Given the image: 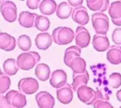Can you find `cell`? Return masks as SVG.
I'll return each mask as SVG.
<instances>
[{"mask_svg": "<svg viewBox=\"0 0 121 108\" xmlns=\"http://www.w3.org/2000/svg\"><path fill=\"white\" fill-rule=\"evenodd\" d=\"M40 58L37 52H27L20 54L17 56L16 62L19 69L28 71L32 69L39 62Z\"/></svg>", "mask_w": 121, "mask_h": 108, "instance_id": "obj_1", "label": "cell"}, {"mask_svg": "<svg viewBox=\"0 0 121 108\" xmlns=\"http://www.w3.org/2000/svg\"><path fill=\"white\" fill-rule=\"evenodd\" d=\"M52 40L58 45H67L73 42L74 38L73 30L67 27H58L52 31Z\"/></svg>", "mask_w": 121, "mask_h": 108, "instance_id": "obj_2", "label": "cell"}, {"mask_svg": "<svg viewBox=\"0 0 121 108\" xmlns=\"http://www.w3.org/2000/svg\"><path fill=\"white\" fill-rule=\"evenodd\" d=\"M91 22L96 34L106 35L109 27V18L107 15L102 12H96L92 15Z\"/></svg>", "mask_w": 121, "mask_h": 108, "instance_id": "obj_3", "label": "cell"}, {"mask_svg": "<svg viewBox=\"0 0 121 108\" xmlns=\"http://www.w3.org/2000/svg\"><path fill=\"white\" fill-rule=\"evenodd\" d=\"M0 11L3 17L9 23L14 22L17 18V7L11 1H4L0 5Z\"/></svg>", "mask_w": 121, "mask_h": 108, "instance_id": "obj_4", "label": "cell"}, {"mask_svg": "<svg viewBox=\"0 0 121 108\" xmlns=\"http://www.w3.org/2000/svg\"><path fill=\"white\" fill-rule=\"evenodd\" d=\"M17 87L20 93L25 95H32L39 89V84L36 79L30 77L23 78L20 80Z\"/></svg>", "mask_w": 121, "mask_h": 108, "instance_id": "obj_5", "label": "cell"}, {"mask_svg": "<svg viewBox=\"0 0 121 108\" xmlns=\"http://www.w3.org/2000/svg\"><path fill=\"white\" fill-rule=\"evenodd\" d=\"M9 103L15 108H23L27 105V99L24 94L16 90L9 91L5 95Z\"/></svg>", "mask_w": 121, "mask_h": 108, "instance_id": "obj_6", "label": "cell"}, {"mask_svg": "<svg viewBox=\"0 0 121 108\" xmlns=\"http://www.w3.org/2000/svg\"><path fill=\"white\" fill-rule=\"evenodd\" d=\"M79 100L86 105H93L95 102V91L87 86L80 87L77 91Z\"/></svg>", "mask_w": 121, "mask_h": 108, "instance_id": "obj_7", "label": "cell"}, {"mask_svg": "<svg viewBox=\"0 0 121 108\" xmlns=\"http://www.w3.org/2000/svg\"><path fill=\"white\" fill-rule=\"evenodd\" d=\"M76 44L79 48H86L89 45L91 36L89 31L82 26H78L74 34Z\"/></svg>", "mask_w": 121, "mask_h": 108, "instance_id": "obj_8", "label": "cell"}, {"mask_svg": "<svg viewBox=\"0 0 121 108\" xmlns=\"http://www.w3.org/2000/svg\"><path fill=\"white\" fill-rule=\"evenodd\" d=\"M56 97L60 102L63 104L71 103L73 98V92L71 86L66 83L60 88L57 89Z\"/></svg>", "mask_w": 121, "mask_h": 108, "instance_id": "obj_9", "label": "cell"}, {"mask_svg": "<svg viewBox=\"0 0 121 108\" xmlns=\"http://www.w3.org/2000/svg\"><path fill=\"white\" fill-rule=\"evenodd\" d=\"M36 101L40 108H53L55 105L54 97L47 91H41L36 95Z\"/></svg>", "mask_w": 121, "mask_h": 108, "instance_id": "obj_10", "label": "cell"}, {"mask_svg": "<svg viewBox=\"0 0 121 108\" xmlns=\"http://www.w3.org/2000/svg\"><path fill=\"white\" fill-rule=\"evenodd\" d=\"M67 73L62 69H57L52 72L49 83L56 89H59L67 83Z\"/></svg>", "mask_w": 121, "mask_h": 108, "instance_id": "obj_11", "label": "cell"}, {"mask_svg": "<svg viewBox=\"0 0 121 108\" xmlns=\"http://www.w3.org/2000/svg\"><path fill=\"white\" fill-rule=\"evenodd\" d=\"M72 18L74 22L80 25H86L88 23L89 17L86 8L84 6H80L74 8L72 12Z\"/></svg>", "mask_w": 121, "mask_h": 108, "instance_id": "obj_12", "label": "cell"}, {"mask_svg": "<svg viewBox=\"0 0 121 108\" xmlns=\"http://www.w3.org/2000/svg\"><path fill=\"white\" fill-rule=\"evenodd\" d=\"M16 45L14 37L6 32H0V49L5 51H12Z\"/></svg>", "mask_w": 121, "mask_h": 108, "instance_id": "obj_13", "label": "cell"}, {"mask_svg": "<svg viewBox=\"0 0 121 108\" xmlns=\"http://www.w3.org/2000/svg\"><path fill=\"white\" fill-rule=\"evenodd\" d=\"M94 49L98 52H104L109 48V41L106 35H94L92 42Z\"/></svg>", "mask_w": 121, "mask_h": 108, "instance_id": "obj_14", "label": "cell"}, {"mask_svg": "<svg viewBox=\"0 0 121 108\" xmlns=\"http://www.w3.org/2000/svg\"><path fill=\"white\" fill-rule=\"evenodd\" d=\"M52 38L48 32H41L35 38V44L40 50H47L51 45Z\"/></svg>", "mask_w": 121, "mask_h": 108, "instance_id": "obj_15", "label": "cell"}, {"mask_svg": "<svg viewBox=\"0 0 121 108\" xmlns=\"http://www.w3.org/2000/svg\"><path fill=\"white\" fill-rule=\"evenodd\" d=\"M38 14L28 11H23L20 14L18 22L20 25L25 28H31L35 26V20Z\"/></svg>", "mask_w": 121, "mask_h": 108, "instance_id": "obj_16", "label": "cell"}, {"mask_svg": "<svg viewBox=\"0 0 121 108\" xmlns=\"http://www.w3.org/2000/svg\"><path fill=\"white\" fill-rule=\"evenodd\" d=\"M107 60L113 65L121 64V47L119 45H112L107 52Z\"/></svg>", "mask_w": 121, "mask_h": 108, "instance_id": "obj_17", "label": "cell"}, {"mask_svg": "<svg viewBox=\"0 0 121 108\" xmlns=\"http://www.w3.org/2000/svg\"><path fill=\"white\" fill-rule=\"evenodd\" d=\"M86 3L90 10L102 13L106 11L109 7L108 0H87Z\"/></svg>", "mask_w": 121, "mask_h": 108, "instance_id": "obj_18", "label": "cell"}, {"mask_svg": "<svg viewBox=\"0 0 121 108\" xmlns=\"http://www.w3.org/2000/svg\"><path fill=\"white\" fill-rule=\"evenodd\" d=\"M73 83L71 87L73 90L77 92V89L82 86H87L89 80L88 72L86 71L84 73L74 74H73Z\"/></svg>", "mask_w": 121, "mask_h": 108, "instance_id": "obj_19", "label": "cell"}, {"mask_svg": "<svg viewBox=\"0 0 121 108\" xmlns=\"http://www.w3.org/2000/svg\"><path fill=\"white\" fill-rule=\"evenodd\" d=\"M73 8L66 1H64L60 3L57 6L56 14L57 17L62 20H65L69 18L73 12Z\"/></svg>", "mask_w": 121, "mask_h": 108, "instance_id": "obj_20", "label": "cell"}, {"mask_svg": "<svg viewBox=\"0 0 121 108\" xmlns=\"http://www.w3.org/2000/svg\"><path fill=\"white\" fill-rule=\"evenodd\" d=\"M69 67L73 70V73H84L86 71V62L84 58L81 57H77L72 60Z\"/></svg>", "mask_w": 121, "mask_h": 108, "instance_id": "obj_21", "label": "cell"}, {"mask_svg": "<svg viewBox=\"0 0 121 108\" xmlns=\"http://www.w3.org/2000/svg\"><path fill=\"white\" fill-rule=\"evenodd\" d=\"M57 8L56 3L53 0H43L41 1L39 9L40 12L43 14L49 15L52 14L56 12Z\"/></svg>", "mask_w": 121, "mask_h": 108, "instance_id": "obj_22", "label": "cell"}, {"mask_svg": "<svg viewBox=\"0 0 121 108\" xmlns=\"http://www.w3.org/2000/svg\"><path fill=\"white\" fill-rule=\"evenodd\" d=\"M81 54V49L78 46H71L66 49L64 53V64L69 67L70 62L72 60H73L75 58L80 57Z\"/></svg>", "mask_w": 121, "mask_h": 108, "instance_id": "obj_23", "label": "cell"}, {"mask_svg": "<svg viewBox=\"0 0 121 108\" xmlns=\"http://www.w3.org/2000/svg\"><path fill=\"white\" fill-rule=\"evenodd\" d=\"M51 69L48 65L43 63L38 64L35 69V74L41 81H46L49 78Z\"/></svg>", "mask_w": 121, "mask_h": 108, "instance_id": "obj_24", "label": "cell"}, {"mask_svg": "<svg viewBox=\"0 0 121 108\" xmlns=\"http://www.w3.org/2000/svg\"><path fill=\"white\" fill-rule=\"evenodd\" d=\"M3 70L8 76H13L17 73L19 67L17 66L16 60L14 58H9L6 60L3 64Z\"/></svg>", "mask_w": 121, "mask_h": 108, "instance_id": "obj_25", "label": "cell"}, {"mask_svg": "<svg viewBox=\"0 0 121 108\" xmlns=\"http://www.w3.org/2000/svg\"><path fill=\"white\" fill-rule=\"evenodd\" d=\"M50 22L49 20L48 17L43 16H40L38 15L37 17L35 20V26L38 30L41 32H45L49 29Z\"/></svg>", "mask_w": 121, "mask_h": 108, "instance_id": "obj_26", "label": "cell"}, {"mask_svg": "<svg viewBox=\"0 0 121 108\" xmlns=\"http://www.w3.org/2000/svg\"><path fill=\"white\" fill-rule=\"evenodd\" d=\"M109 14L111 20H119L121 18V1H116L109 7Z\"/></svg>", "mask_w": 121, "mask_h": 108, "instance_id": "obj_27", "label": "cell"}, {"mask_svg": "<svg viewBox=\"0 0 121 108\" xmlns=\"http://www.w3.org/2000/svg\"><path fill=\"white\" fill-rule=\"evenodd\" d=\"M11 81L9 76L3 73L0 69V94L5 93L10 88Z\"/></svg>", "mask_w": 121, "mask_h": 108, "instance_id": "obj_28", "label": "cell"}, {"mask_svg": "<svg viewBox=\"0 0 121 108\" xmlns=\"http://www.w3.org/2000/svg\"><path fill=\"white\" fill-rule=\"evenodd\" d=\"M17 45L21 50L23 51H27L31 48L32 46L31 39L29 36L27 35H21L17 39Z\"/></svg>", "mask_w": 121, "mask_h": 108, "instance_id": "obj_29", "label": "cell"}, {"mask_svg": "<svg viewBox=\"0 0 121 108\" xmlns=\"http://www.w3.org/2000/svg\"><path fill=\"white\" fill-rule=\"evenodd\" d=\"M121 86V74L119 73H111L108 80V86L112 89H117Z\"/></svg>", "mask_w": 121, "mask_h": 108, "instance_id": "obj_30", "label": "cell"}, {"mask_svg": "<svg viewBox=\"0 0 121 108\" xmlns=\"http://www.w3.org/2000/svg\"><path fill=\"white\" fill-rule=\"evenodd\" d=\"M111 39L116 45H121V28H117L114 30L111 35Z\"/></svg>", "mask_w": 121, "mask_h": 108, "instance_id": "obj_31", "label": "cell"}, {"mask_svg": "<svg viewBox=\"0 0 121 108\" xmlns=\"http://www.w3.org/2000/svg\"><path fill=\"white\" fill-rule=\"evenodd\" d=\"M94 108H114L108 101L103 100H98L95 102L93 104Z\"/></svg>", "mask_w": 121, "mask_h": 108, "instance_id": "obj_32", "label": "cell"}, {"mask_svg": "<svg viewBox=\"0 0 121 108\" xmlns=\"http://www.w3.org/2000/svg\"><path fill=\"white\" fill-rule=\"evenodd\" d=\"M41 1L40 0H34V1H31V0H28L26 1V5L30 9H37L38 8H39Z\"/></svg>", "mask_w": 121, "mask_h": 108, "instance_id": "obj_33", "label": "cell"}, {"mask_svg": "<svg viewBox=\"0 0 121 108\" xmlns=\"http://www.w3.org/2000/svg\"><path fill=\"white\" fill-rule=\"evenodd\" d=\"M0 108H15L10 105L3 95L0 94Z\"/></svg>", "mask_w": 121, "mask_h": 108, "instance_id": "obj_34", "label": "cell"}, {"mask_svg": "<svg viewBox=\"0 0 121 108\" xmlns=\"http://www.w3.org/2000/svg\"><path fill=\"white\" fill-rule=\"evenodd\" d=\"M68 1V3L69 5H71V7H80V6H82V3L84 2V1L82 0H78V1H73V0H69L67 1Z\"/></svg>", "mask_w": 121, "mask_h": 108, "instance_id": "obj_35", "label": "cell"}, {"mask_svg": "<svg viewBox=\"0 0 121 108\" xmlns=\"http://www.w3.org/2000/svg\"><path fill=\"white\" fill-rule=\"evenodd\" d=\"M112 20V22L114 25H115L117 26H121V18L119 19V20Z\"/></svg>", "mask_w": 121, "mask_h": 108, "instance_id": "obj_36", "label": "cell"}, {"mask_svg": "<svg viewBox=\"0 0 121 108\" xmlns=\"http://www.w3.org/2000/svg\"><path fill=\"white\" fill-rule=\"evenodd\" d=\"M116 96L117 99H118V100L120 101L121 102V89H120V90H119V91L117 92Z\"/></svg>", "mask_w": 121, "mask_h": 108, "instance_id": "obj_37", "label": "cell"}, {"mask_svg": "<svg viewBox=\"0 0 121 108\" xmlns=\"http://www.w3.org/2000/svg\"><path fill=\"white\" fill-rule=\"evenodd\" d=\"M3 1H0V5H1V3H2Z\"/></svg>", "mask_w": 121, "mask_h": 108, "instance_id": "obj_38", "label": "cell"}, {"mask_svg": "<svg viewBox=\"0 0 121 108\" xmlns=\"http://www.w3.org/2000/svg\"><path fill=\"white\" fill-rule=\"evenodd\" d=\"M121 108V106H120V108Z\"/></svg>", "mask_w": 121, "mask_h": 108, "instance_id": "obj_39", "label": "cell"}]
</instances>
